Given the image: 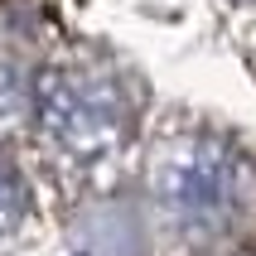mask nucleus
Returning <instances> with one entry per match:
<instances>
[{
    "instance_id": "1",
    "label": "nucleus",
    "mask_w": 256,
    "mask_h": 256,
    "mask_svg": "<svg viewBox=\"0 0 256 256\" xmlns=\"http://www.w3.org/2000/svg\"><path fill=\"white\" fill-rule=\"evenodd\" d=\"M39 126L72 160H97L126 140L130 102L112 72L58 68L39 82Z\"/></svg>"
},
{
    "instance_id": "3",
    "label": "nucleus",
    "mask_w": 256,
    "mask_h": 256,
    "mask_svg": "<svg viewBox=\"0 0 256 256\" xmlns=\"http://www.w3.org/2000/svg\"><path fill=\"white\" fill-rule=\"evenodd\" d=\"M20 218H24V188H20V179L0 164V237H5V232H14V222H20Z\"/></svg>"
},
{
    "instance_id": "2",
    "label": "nucleus",
    "mask_w": 256,
    "mask_h": 256,
    "mask_svg": "<svg viewBox=\"0 0 256 256\" xmlns=\"http://www.w3.org/2000/svg\"><path fill=\"white\" fill-rule=\"evenodd\" d=\"M164 203L194 228H213L242 203V160L228 145L203 140L170 164L164 174Z\"/></svg>"
}]
</instances>
